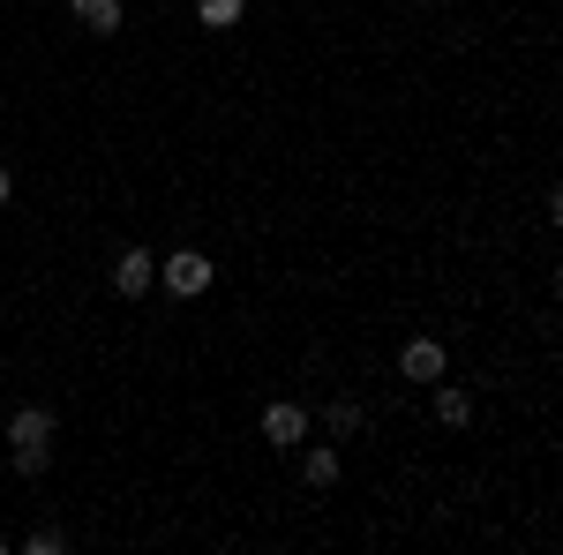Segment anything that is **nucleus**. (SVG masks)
Masks as SVG:
<instances>
[{"mask_svg":"<svg viewBox=\"0 0 563 555\" xmlns=\"http://www.w3.org/2000/svg\"><path fill=\"white\" fill-rule=\"evenodd\" d=\"M0 211H8V166H0Z\"/></svg>","mask_w":563,"mask_h":555,"instance_id":"12","label":"nucleus"},{"mask_svg":"<svg viewBox=\"0 0 563 555\" xmlns=\"http://www.w3.org/2000/svg\"><path fill=\"white\" fill-rule=\"evenodd\" d=\"M435 421H443V428H466V421H474V390H459V384H443V376H435Z\"/></svg>","mask_w":563,"mask_h":555,"instance_id":"7","label":"nucleus"},{"mask_svg":"<svg viewBox=\"0 0 563 555\" xmlns=\"http://www.w3.org/2000/svg\"><path fill=\"white\" fill-rule=\"evenodd\" d=\"M211 278H218V263L203 256V248H174V256L158 263V286L174 300H196V293H211Z\"/></svg>","mask_w":563,"mask_h":555,"instance_id":"2","label":"nucleus"},{"mask_svg":"<svg viewBox=\"0 0 563 555\" xmlns=\"http://www.w3.org/2000/svg\"><path fill=\"white\" fill-rule=\"evenodd\" d=\"M68 8H76V23L98 31V38H113V31L129 23V15H121V0H68Z\"/></svg>","mask_w":563,"mask_h":555,"instance_id":"6","label":"nucleus"},{"mask_svg":"<svg viewBox=\"0 0 563 555\" xmlns=\"http://www.w3.org/2000/svg\"><path fill=\"white\" fill-rule=\"evenodd\" d=\"M301 480H308V488H339V451H331V443L301 451Z\"/></svg>","mask_w":563,"mask_h":555,"instance_id":"8","label":"nucleus"},{"mask_svg":"<svg viewBox=\"0 0 563 555\" xmlns=\"http://www.w3.org/2000/svg\"><path fill=\"white\" fill-rule=\"evenodd\" d=\"M339 435H361V406H353V398H331V443H339Z\"/></svg>","mask_w":563,"mask_h":555,"instance_id":"10","label":"nucleus"},{"mask_svg":"<svg viewBox=\"0 0 563 555\" xmlns=\"http://www.w3.org/2000/svg\"><path fill=\"white\" fill-rule=\"evenodd\" d=\"M8 458H15L23 480H38V473L53 466V413H45V406H23V413L8 421Z\"/></svg>","mask_w":563,"mask_h":555,"instance_id":"1","label":"nucleus"},{"mask_svg":"<svg viewBox=\"0 0 563 555\" xmlns=\"http://www.w3.org/2000/svg\"><path fill=\"white\" fill-rule=\"evenodd\" d=\"M60 548H68V533H53V525H38V533L23 541V555H60Z\"/></svg>","mask_w":563,"mask_h":555,"instance_id":"11","label":"nucleus"},{"mask_svg":"<svg viewBox=\"0 0 563 555\" xmlns=\"http://www.w3.org/2000/svg\"><path fill=\"white\" fill-rule=\"evenodd\" d=\"M241 15H249V0H196V23L203 31H233Z\"/></svg>","mask_w":563,"mask_h":555,"instance_id":"9","label":"nucleus"},{"mask_svg":"<svg viewBox=\"0 0 563 555\" xmlns=\"http://www.w3.org/2000/svg\"><path fill=\"white\" fill-rule=\"evenodd\" d=\"M151 286H158V256H151V248H121V256H113V293L143 300Z\"/></svg>","mask_w":563,"mask_h":555,"instance_id":"3","label":"nucleus"},{"mask_svg":"<svg viewBox=\"0 0 563 555\" xmlns=\"http://www.w3.org/2000/svg\"><path fill=\"white\" fill-rule=\"evenodd\" d=\"M398 376H406V384H435V376H443V345L435 338H406L398 345Z\"/></svg>","mask_w":563,"mask_h":555,"instance_id":"5","label":"nucleus"},{"mask_svg":"<svg viewBox=\"0 0 563 555\" xmlns=\"http://www.w3.org/2000/svg\"><path fill=\"white\" fill-rule=\"evenodd\" d=\"M263 443H278V451H294V443H308V413L294 406V398L263 406Z\"/></svg>","mask_w":563,"mask_h":555,"instance_id":"4","label":"nucleus"}]
</instances>
